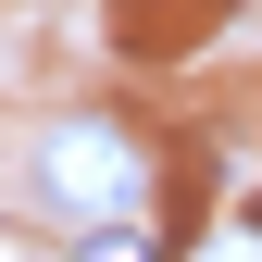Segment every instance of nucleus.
<instances>
[{
    "label": "nucleus",
    "mask_w": 262,
    "mask_h": 262,
    "mask_svg": "<svg viewBox=\"0 0 262 262\" xmlns=\"http://www.w3.org/2000/svg\"><path fill=\"white\" fill-rule=\"evenodd\" d=\"M88 262H162V250L138 237V225H88Z\"/></svg>",
    "instance_id": "obj_2"
},
{
    "label": "nucleus",
    "mask_w": 262,
    "mask_h": 262,
    "mask_svg": "<svg viewBox=\"0 0 262 262\" xmlns=\"http://www.w3.org/2000/svg\"><path fill=\"white\" fill-rule=\"evenodd\" d=\"M138 187H150V150L125 138L113 113H62L38 138V212H62L75 237H88V225H125Z\"/></svg>",
    "instance_id": "obj_1"
}]
</instances>
